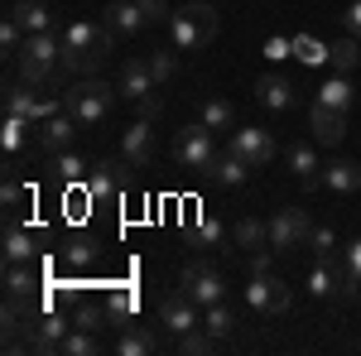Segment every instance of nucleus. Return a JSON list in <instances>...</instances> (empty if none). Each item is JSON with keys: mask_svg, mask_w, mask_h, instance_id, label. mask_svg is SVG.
<instances>
[{"mask_svg": "<svg viewBox=\"0 0 361 356\" xmlns=\"http://www.w3.org/2000/svg\"><path fill=\"white\" fill-rule=\"evenodd\" d=\"M111 44H116V34L106 25H97V20H73V25L63 29V68L78 73V78H97V68L106 63Z\"/></svg>", "mask_w": 361, "mask_h": 356, "instance_id": "f257e3e1", "label": "nucleus"}, {"mask_svg": "<svg viewBox=\"0 0 361 356\" xmlns=\"http://www.w3.org/2000/svg\"><path fill=\"white\" fill-rule=\"evenodd\" d=\"M20 78L29 87H58V73H63V34L44 29V34H29L25 49H20Z\"/></svg>", "mask_w": 361, "mask_h": 356, "instance_id": "f03ea898", "label": "nucleus"}, {"mask_svg": "<svg viewBox=\"0 0 361 356\" xmlns=\"http://www.w3.org/2000/svg\"><path fill=\"white\" fill-rule=\"evenodd\" d=\"M217 29H222V15H217V5H207V0H193V5L173 10V20H169V34H173V44H178L183 54L207 49V44L217 39Z\"/></svg>", "mask_w": 361, "mask_h": 356, "instance_id": "7ed1b4c3", "label": "nucleus"}, {"mask_svg": "<svg viewBox=\"0 0 361 356\" xmlns=\"http://www.w3.org/2000/svg\"><path fill=\"white\" fill-rule=\"evenodd\" d=\"M116 92H121V87L102 82V78H82V82H73L63 92V111H73L78 125H102L116 106Z\"/></svg>", "mask_w": 361, "mask_h": 356, "instance_id": "20e7f679", "label": "nucleus"}, {"mask_svg": "<svg viewBox=\"0 0 361 356\" xmlns=\"http://www.w3.org/2000/svg\"><path fill=\"white\" fill-rule=\"evenodd\" d=\"M173 159L183 168H193V173H212V164L222 159V149H217V140H212V130L197 121V125H183L178 135H173Z\"/></svg>", "mask_w": 361, "mask_h": 356, "instance_id": "39448f33", "label": "nucleus"}, {"mask_svg": "<svg viewBox=\"0 0 361 356\" xmlns=\"http://www.w3.org/2000/svg\"><path fill=\"white\" fill-rule=\"evenodd\" d=\"M58 111H63V97H39V92H29L25 78L5 87V116H20V121H29V125H44V121L58 116Z\"/></svg>", "mask_w": 361, "mask_h": 356, "instance_id": "423d86ee", "label": "nucleus"}, {"mask_svg": "<svg viewBox=\"0 0 361 356\" xmlns=\"http://www.w3.org/2000/svg\"><path fill=\"white\" fill-rule=\"evenodd\" d=\"M178 289H183V294H188L197 308L222 303V294H226V284H222V274H217V265H207V260H188V265H183V274H178Z\"/></svg>", "mask_w": 361, "mask_h": 356, "instance_id": "0eeeda50", "label": "nucleus"}, {"mask_svg": "<svg viewBox=\"0 0 361 356\" xmlns=\"http://www.w3.org/2000/svg\"><path fill=\"white\" fill-rule=\"evenodd\" d=\"M73 332V323L63 318V313H54V308H39V318H34V328H29V337L20 342V352H34V356H58V347H63V337Z\"/></svg>", "mask_w": 361, "mask_h": 356, "instance_id": "6e6552de", "label": "nucleus"}, {"mask_svg": "<svg viewBox=\"0 0 361 356\" xmlns=\"http://www.w3.org/2000/svg\"><path fill=\"white\" fill-rule=\"evenodd\" d=\"M308 212L304 207H279L275 217H270V250L275 255H284V250H299L308 246Z\"/></svg>", "mask_w": 361, "mask_h": 356, "instance_id": "1a4fd4ad", "label": "nucleus"}, {"mask_svg": "<svg viewBox=\"0 0 361 356\" xmlns=\"http://www.w3.org/2000/svg\"><path fill=\"white\" fill-rule=\"evenodd\" d=\"M226 149H231V154H241L250 168H265L270 159H275V135H270V130H260V125H236L231 140H226Z\"/></svg>", "mask_w": 361, "mask_h": 356, "instance_id": "9d476101", "label": "nucleus"}, {"mask_svg": "<svg viewBox=\"0 0 361 356\" xmlns=\"http://www.w3.org/2000/svg\"><path fill=\"white\" fill-rule=\"evenodd\" d=\"M246 303L255 308V313H284L289 308V284L284 279H275V274L265 270V274H250V284H246Z\"/></svg>", "mask_w": 361, "mask_h": 356, "instance_id": "9b49d317", "label": "nucleus"}, {"mask_svg": "<svg viewBox=\"0 0 361 356\" xmlns=\"http://www.w3.org/2000/svg\"><path fill=\"white\" fill-rule=\"evenodd\" d=\"M126 183H130V164L126 159H102V164H92V173H87V192L97 202L102 197H121Z\"/></svg>", "mask_w": 361, "mask_h": 356, "instance_id": "f8f14e48", "label": "nucleus"}, {"mask_svg": "<svg viewBox=\"0 0 361 356\" xmlns=\"http://www.w3.org/2000/svg\"><path fill=\"white\" fill-rule=\"evenodd\" d=\"M73 140H78V116L73 111H58V116H49L44 125H39V149L54 159V154H63V149H73Z\"/></svg>", "mask_w": 361, "mask_h": 356, "instance_id": "ddd939ff", "label": "nucleus"}, {"mask_svg": "<svg viewBox=\"0 0 361 356\" xmlns=\"http://www.w3.org/2000/svg\"><path fill=\"white\" fill-rule=\"evenodd\" d=\"M308 130H313V140H318V145L337 149V145H342V135H347V111L313 102V111H308Z\"/></svg>", "mask_w": 361, "mask_h": 356, "instance_id": "4468645a", "label": "nucleus"}, {"mask_svg": "<svg viewBox=\"0 0 361 356\" xmlns=\"http://www.w3.org/2000/svg\"><path fill=\"white\" fill-rule=\"evenodd\" d=\"M116 87H121V97L135 106V102H145L149 92H154V73H149V58H126L121 63V78H116Z\"/></svg>", "mask_w": 361, "mask_h": 356, "instance_id": "2eb2a0df", "label": "nucleus"}, {"mask_svg": "<svg viewBox=\"0 0 361 356\" xmlns=\"http://www.w3.org/2000/svg\"><path fill=\"white\" fill-rule=\"evenodd\" d=\"M159 323H164L169 332H193V328H202V318H197V303L188 299L183 289L159 299Z\"/></svg>", "mask_w": 361, "mask_h": 356, "instance_id": "dca6fc26", "label": "nucleus"}, {"mask_svg": "<svg viewBox=\"0 0 361 356\" xmlns=\"http://www.w3.org/2000/svg\"><path fill=\"white\" fill-rule=\"evenodd\" d=\"M121 159L130 168H149V159H154V130H149V121H135L121 135Z\"/></svg>", "mask_w": 361, "mask_h": 356, "instance_id": "f3484780", "label": "nucleus"}, {"mask_svg": "<svg viewBox=\"0 0 361 356\" xmlns=\"http://www.w3.org/2000/svg\"><path fill=\"white\" fill-rule=\"evenodd\" d=\"M255 102H260V106H270V111H289L299 97H294V82H289V78L265 73V78L255 82Z\"/></svg>", "mask_w": 361, "mask_h": 356, "instance_id": "a211bd4d", "label": "nucleus"}, {"mask_svg": "<svg viewBox=\"0 0 361 356\" xmlns=\"http://www.w3.org/2000/svg\"><path fill=\"white\" fill-rule=\"evenodd\" d=\"M102 25L111 29L116 39H130V34H140V29H145V15H140L135 0H111V5H106V20H102Z\"/></svg>", "mask_w": 361, "mask_h": 356, "instance_id": "6ab92c4d", "label": "nucleus"}, {"mask_svg": "<svg viewBox=\"0 0 361 356\" xmlns=\"http://www.w3.org/2000/svg\"><path fill=\"white\" fill-rule=\"evenodd\" d=\"M10 20H20L25 34H44V29H54V10L44 0H15L10 5Z\"/></svg>", "mask_w": 361, "mask_h": 356, "instance_id": "aec40b11", "label": "nucleus"}, {"mask_svg": "<svg viewBox=\"0 0 361 356\" xmlns=\"http://www.w3.org/2000/svg\"><path fill=\"white\" fill-rule=\"evenodd\" d=\"M5 294H15V299H39V265H34V260L5 265Z\"/></svg>", "mask_w": 361, "mask_h": 356, "instance_id": "412c9836", "label": "nucleus"}, {"mask_svg": "<svg viewBox=\"0 0 361 356\" xmlns=\"http://www.w3.org/2000/svg\"><path fill=\"white\" fill-rule=\"evenodd\" d=\"M289 168L299 173L304 188H323V164H318V149L313 145H294L289 149Z\"/></svg>", "mask_w": 361, "mask_h": 356, "instance_id": "4be33fe9", "label": "nucleus"}, {"mask_svg": "<svg viewBox=\"0 0 361 356\" xmlns=\"http://www.w3.org/2000/svg\"><path fill=\"white\" fill-rule=\"evenodd\" d=\"M323 188L357 192L361 188V164H357V159H333V164H323Z\"/></svg>", "mask_w": 361, "mask_h": 356, "instance_id": "5701e85b", "label": "nucleus"}, {"mask_svg": "<svg viewBox=\"0 0 361 356\" xmlns=\"http://www.w3.org/2000/svg\"><path fill=\"white\" fill-rule=\"evenodd\" d=\"M246 178H250V164L241 154H231V149H226L222 159L212 164V173H207V183H222V188H241Z\"/></svg>", "mask_w": 361, "mask_h": 356, "instance_id": "b1692460", "label": "nucleus"}, {"mask_svg": "<svg viewBox=\"0 0 361 356\" xmlns=\"http://www.w3.org/2000/svg\"><path fill=\"white\" fill-rule=\"evenodd\" d=\"M34 260V231L15 226V217L5 221V265H25Z\"/></svg>", "mask_w": 361, "mask_h": 356, "instance_id": "393cba45", "label": "nucleus"}, {"mask_svg": "<svg viewBox=\"0 0 361 356\" xmlns=\"http://www.w3.org/2000/svg\"><path fill=\"white\" fill-rule=\"evenodd\" d=\"M231 241L246 250H260V246H270V221H260V217H241L236 226H231Z\"/></svg>", "mask_w": 361, "mask_h": 356, "instance_id": "a878e982", "label": "nucleus"}, {"mask_svg": "<svg viewBox=\"0 0 361 356\" xmlns=\"http://www.w3.org/2000/svg\"><path fill=\"white\" fill-rule=\"evenodd\" d=\"M49 168H54L58 183H68V188H78L87 173H92V164H87L78 149H63V154H54V164H49Z\"/></svg>", "mask_w": 361, "mask_h": 356, "instance_id": "bb28decb", "label": "nucleus"}, {"mask_svg": "<svg viewBox=\"0 0 361 356\" xmlns=\"http://www.w3.org/2000/svg\"><path fill=\"white\" fill-rule=\"evenodd\" d=\"M154 347L159 342L149 328H121V337H116V356H149Z\"/></svg>", "mask_w": 361, "mask_h": 356, "instance_id": "cd10ccee", "label": "nucleus"}, {"mask_svg": "<svg viewBox=\"0 0 361 356\" xmlns=\"http://www.w3.org/2000/svg\"><path fill=\"white\" fill-rule=\"evenodd\" d=\"M111 308H102V303H78V308H73V328H82V332H97V337H102V332L111 328Z\"/></svg>", "mask_w": 361, "mask_h": 356, "instance_id": "c85d7f7f", "label": "nucleus"}, {"mask_svg": "<svg viewBox=\"0 0 361 356\" xmlns=\"http://www.w3.org/2000/svg\"><path fill=\"white\" fill-rule=\"evenodd\" d=\"M97 352H106V342L97 332H82V328H73L63 337V347H58V356H97Z\"/></svg>", "mask_w": 361, "mask_h": 356, "instance_id": "c756f323", "label": "nucleus"}, {"mask_svg": "<svg viewBox=\"0 0 361 356\" xmlns=\"http://www.w3.org/2000/svg\"><path fill=\"white\" fill-rule=\"evenodd\" d=\"M328 63H333V73H352V68L361 63V44H357V34H347V39L328 44Z\"/></svg>", "mask_w": 361, "mask_h": 356, "instance_id": "7c9ffc66", "label": "nucleus"}, {"mask_svg": "<svg viewBox=\"0 0 361 356\" xmlns=\"http://www.w3.org/2000/svg\"><path fill=\"white\" fill-rule=\"evenodd\" d=\"M149 73H154V87H169L173 78H178V54L173 49H149Z\"/></svg>", "mask_w": 361, "mask_h": 356, "instance_id": "2f4dec72", "label": "nucleus"}, {"mask_svg": "<svg viewBox=\"0 0 361 356\" xmlns=\"http://www.w3.org/2000/svg\"><path fill=\"white\" fill-rule=\"evenodd\" d=\"M202 125H207V130H231V125H236V111H231V102H222V97H207V102H202Z\"/></svg>", "mask_w": 361, "mask_h": 356, "instance_id": "473e14b6", "label": "nucleus"}, {"mask_svg": "<svg viewBox=\"0 0 361 356\" xmlns=\"http://www.w3.org/2000/svg\"><path fill=\"white\" fill-rule=\"evenodd\" d=\"M318 102L323 106H337V111H352V102H357V92H352V82L337 73L333 82H323V92H318Z\"/></svg>", "mask_w": 361, "mask_h": 356, "instance_id": "72a5a7b5", "label": "nucleus"}, {"mask_svg": "<svg viewBox=\"0 0 361 356\" xmlns=\"http://www.w3.org/2000/svg\"><path fill=\"white\" fill-rule=\"evenodd\" d=\"M342 284H347V299H352L357 284H361V236L342 246Z\"/></svg>", "mask_w": 361, "mask_h": 356, "instance_id": "f704fd0d", "label": "nucleus"}, {"mask_svg": "<svg viewBox=\"0 0 361 356\" xmlns=\"http://www.w3.org/2000/svg\"><path fill=\"white\" fill-rule=\"evenodd\" d=\"M202 328H207L212 337H217V342H222L226 332L236 328V318H231V308H226V303H207V308H202Z\"/></svg>", "mask_w": 361, "mask_h": 356, "instance_id": "c9c22d12", "label": "nucleus"}, {"mask_svg": "<svg viewBox=\"0 0 361 356\" xmlns=\"http://www.w3.org/2000/svg\"><path fill=\"white\" fill-rule=\"evenodd\" d=\"M212 347H217V337H212V332H207V328H202V332H178V352H183V356H207V352H212Z\"/></svg>", "mask_w": 361, "mask_h": 356, "instance_id": "e433bc0d", "label": "nucleus"}, {"mask_svg": "<svg viewBox=\"0 0 361 356\" xmlns=\"http://www.w3.org/2000/svg\"><path fill=\"white\" fill-rule=\"evenodd\" d=\"M308 250H313L318 260L337 255V231H333V226H313V231H308Z\"/></svg>", "mask_w": 361, "mask_h": 356, "instance_id": "4c0bfd02", "label": "nucleus"}, {"mask_svg": "<svg viewBox=\"0 0 361 356\" xmlns=\"http://www.w3.org/2000/svg\"><path fill=\"white\" fill-rule=\"evenodd\" d=\"M294 58H304V63H328V44H318L313 34H294Z\"/></svg>", "mask_w": 361, "mask_h": 356, "instance_id": "58836bf2", "label": "nucleus"}, {"mask_svg": "<svg viewBox=\"0 0 361 356\" xmlns=\"http://www.w3.org/2000/svg\"><path fill=\"white\" fill-rule=\"evenodd\" d=\"M25 183H20V178H15V173H5V188H0V202H5V217H15V212H20V207H25Z\"/></svg>", "mask_w": 361, "mask_h": 356, "instance_id": "ea45409f", "label": "nucleus"}, {"mask_svg": "<svg viewBox=\"0 0 361 356\" xmlns=\"http://www.w3.org/2000/svg\"><path fill=\"white\" fill-rule=\"evenodd\" d=\"M63 260H68V265H73V270H87V265H92V260H97V246H92V241H82V236H78V241H68V250H63Z\"/></svg>", "mask_w": 361, "mask_h": 356, "instance_id": "a19ab883", "label": "nucleus"}, {"mask_svg": "<svg viewBox=\"0 0 361 356\" xmlns=\"http://www.w3.org/2000/svg\"><path fill=\"white\" fill-rule=\"evenodd\" d=\"M25 29H20V20H10V15H5V20H0V49H5V54H20V49H25Z\"/></svg>", "mask_w": 361, "mask_h": 356, "instance_id": "79ce46f5", "label": "nucleus"}, {"mask_svg": "<svg viewBox=\"0 0 361 356\" xmlns=\"http://www.w3.org/2000/svg\"><path fill=\"white\" fill-rule=\"evenodd\" d=\"M135 5H140V15H145V25H164V20H173L164 0H135Z\"/></svg>", "mask_w": 361, "mask_h": 356, "instance_id": "37998d69", "label": "nucleus"}, {"mask_svg": "<svg viewBox=\"0 0 361 356\" xmlns=\"http://www.w3.org/2000/svg\"><path fill=\"white\" fill-rule=\"evenodd\" d=\"M25 125L29 121H20V116H5V149H10V154L25 145Z\"/></svg>", "mask_w": 361, "mask_h": 356, "instance_id": "c03bdc74", "label": "nucleus"}, {"mask_svg": "<svg viewBox=\"0 0 361 356\" xmlns=\"http://www.w3.org/2000/svg\"><path fill=\"white\" fill-rule=\"evenodd\" d=\"M270 265H275V250H270V246L250 250V274H265V270H270Z\"/></svg>", "mask_w": 361, "mask_h": 356, "instance_id": "a18cd8bd", "label": "nucleus"}, {"mask_svg": "<svg viewBox=\"0 0 361 356\" xmlns=\"http://www.w3.org/2000/svg\"><path fill=\"white\" fill-rule=\"evenodd\" d=\"M265 58H294V39H270V44H265Z\"/></svg>", "mask_w": 361, "mask_h": 356, "instance_id": "49530a36", "label": "nucleus"}, {"mask_svg": "<svg viewBox=\"0 0 361 356\" xmlns=\"http://www.w3.org/2000/svg\"><path fill=\"white\" fill-rule=\"evenodd\" d=\"M193 241H197V246H212V241H222V226H217V221H202Z\"/></svg>", "mask_w": 361, "mask_h": 356, "instance_id": "de8ad7c7", "label": "nucleus"}, {"mask_svg": "<svg viewBox=\"0 0 361 356\" xmlns=\"http://www.w3.org/2000/svg\"><path fill=\"white\" fill-rule=\"evenodd\" d=\"M342 25H347V34H357V39H361V0H352V5H347Z\"/></svg>", "mask_w": 361, "mask_h": 356, "instance_id": "09e8293b", "label": "nucleus"}, {"mask_svg": "<svg viewBox=\"0 0 361 356\" xmlns=\"http://www.w3.org/2000/svg\"><path fill=\"white\" fill-rule=\"evenodd\" d=\"M135 111H140V121H154V116H159V97L149 92L145 102H135Z\"/></svg>", "mask_w": 361, "mask_h": 356, "instance_id": "8fccbe9b", "label": "nucleus"}, {"mask_svg": "<svg viewBox=\"0 0 361 356\" xmlns=\"http://www.w3.org/2000/svg\"><path fill=\"white\" fill-rule=\"evenodd\" d=\"M10 5H15V0H10Z\"/></svg>", "mask_w": 361, "mask_h": 356, "instance_id": "3c124183", "label": "nucleus"}]
</instances>
